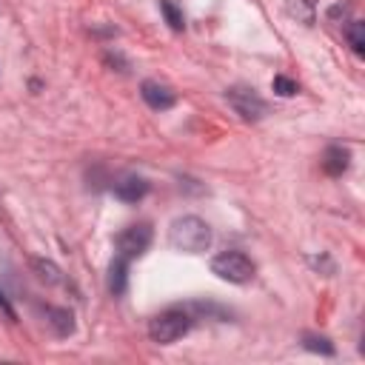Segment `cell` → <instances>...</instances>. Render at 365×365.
<instances>
[{"label":"cell","instance_id":"3","mask_svg":"<svg viewBox=\"0 0 365 365\" xmlns=\"http://www.w3.org/2000/svg\"><path fill=\"white\" fill-rule=\"evenodd\" d=\"M211 271L225 279V282H234V285H245L254 279V262L242 254V251H220L214 259H211Z\"/></svg>","mask_w":365,"mask_h":365},{"label":"cell","instance_id":"2","mask_svg":"<svg viewBox=\"0 0 365 365\" xmlns=\"http://www.w3.org/2000/svg\"><path fill=\"white\" fill-rule=\"evenodd\" d=\"M191 308H165L148 319V336L157 345H171L191 331Z\"/></svg>","mask_w":365,"mask_h":365},{"label":"cell","instance_id":"17","mask_svg":"<svg viewBox=\"0 0 365 365\" xmlns=\"http://www.w3.org/2000/svg\"><path fill=\"white\" fill-rule=\"evenodd\" d=\"M345 14H348V3H336L328 9V20H334V23H342Z\"/></svg>","mask_w":365,"mask_h":365},{"label":"cell","instance_id":"10","mask_svg":"<svg viewBox=\"0 0 365 365\" xmlns=\"http://www.w3.org/2000/svg\"><path fill=\"white\" fill-rule=\"evenodd\" d=\"M48 325L57 336H71L74 334V314L68 308H46Z\"/></svg>","mask_w":365,"mask_h":365},{"label":"cell","instance_id":"4","mask_svg":"<svg viewBox=\"0 0 365 365\" xmlns=\"http://www.w3.org/2000/svg\"><path fill=\"white\" fill-rule=\"evenodd\" d=\"M225 100L234 108V114L245 123H259L268 114V103L251 88V86H231L225 88Z\"/></svg>","mask_w":365,"mask_h":365},{"label":"cell","instance_id":"11","mask_svg":"<svg viewBox=\"0 0 365 365\" xmlns=\"http://www.w3.org/2000/svg\"><path fill=\"white\" fill-rule=\"evenodd\" d=\"M345 37H348L351 51L362 57V54H365V23H362V20H351V23L345 26Z\"/></svg>","mask_w":365,"mask_h":365},{"label":"cell","instance_id":"1","mask_svg":"<svg viewBox=\"0 0 365 365\" xmlns=\"http://www.w3.org/2000/svg\"><path fill=\"white\" fill-rule=\"evenodd\" d=\"M168 242L182 254H202L211 245V228L202 217L185 214L168 225Z\"/></svg>","mask_w":365,"mask_h":365},{"label":"cell","instance_id":"5","mask_svg":"<svg viewBox=\"0 0 365 365\" xmlns=\"http://www.w3.org/2000/svg\"><path fill=\"white\" fill-rule=\"evenodd\" d=\"M151 240H154L151 225H148V222H134V225H128V228H123V231L117 234L114 245H117V254L131 262V259H137V257H143V254L148 251Z\"/></svg>","mask_w":365,"mask_h":365},{"label":"cell","instance_id":"7","mask_svg":"<svg viewBox=\"0 0 365 365\" xmlns=\"http://www.w3.org/2000/svg\"><path fill=\"white\" fill-rule=\"evenodd\" d=\"M148 180L145 177H137V174H128L123 180L114 182V197L123 200V202H140L145 194H148Z\"/></svg>","mask_w":365,"mask_h":365},{"label":"cell","instance_id":"13","mask_svg":"<svg viewBox=\"0 0 365 365\" xmlns=\"http://www.w3.org/2000/svg\"><path fill=\"white\" fill-rule=\"evenodd\" d=\"M31 268L37 271V277H40L43 282H48V285H57V282H60V268H57L51 259L37 257V259H31Z\"/></svg>","mask_w":365,"mask_h":365},{"label":"cell","instance_id":"15","mask_svg":"<svg viewBox=\"0 0 365 365\" xmlns=\"http://www.w3.org/2000/svg\"><path fill=\"white\" fill-rule=\"evenodd\" d=\"M314 3L317 0H288V14L302 20L305 26H311L314 23Z\"/></svg>","mask_w":365,"mask_h":365},{"label":"cell","instance_id":"16","mask_svg":"<svg viewBox=\"0 0 365 365\" xmlns=\"http://www.w3.org/2000/svg\"><path fill=\"white\" fill-rule=\"evenodd\" d=\"M271 88H274V94H279V97H294V94L299 91V86H297L291 77H285V74H277L274 83H271Z\"/></svg>","mask_w":365,"mask_h":365},{"label":"cell","instance_id":"9","mask_svg":"<svg viewBox=\"0 0 365 365\" xmlns=\"http://www.w3.org/2000/svg\"><path fill=\"white\" fill-rule=\"evenodd\" d=\"M128 288V259L125 257H114L108 265V294L111 297H123Z\"/></svg>","mask_w":365,"mask_h":365},{"label":"cell","instance_id":"6","mask_svg":"<svg viewBox=\"0 0 365 365\" xmlns=\"http://www.w3.org/2000/svg\"><path fill=\"white\" fill-rule=\"evenodd\" d=\"M140 97H143L145 106L154 108V111H168V108L177 103V94H174L165 83H160V80H143V83H140Z\"/></svg>","mask_w":365,"mask_h":365},{"label":"cell","instance_id":"14","mask_svg":"<svg viewBox=\"0 0 365 365\" xmlns=\"http://www.w3.org/2000/svg\"><path fill=\"white\" fill-rule=\"evenodd\" d=\"M160 11H163V17H165L171 31H182L185 29V17H182V11L171 0H160Z\"/></svg>","mask_w":365,"mask_h":365},{"label":"cell","instance_id":"18","mask_svg":"<svg viewBox=\"0 0 365 365\" xmlns=\"http://www.w3.org/2000/svg\"><path fill=\"white\" fill-rule=\"evenodd\" d=\"M106 63H108V66H120L117 71H128V63H125L117 51H106Z\"/></svg>","mask_w":365,"mask_h":365},{"label":"cell","instance_id":"8","mask_svg":"<svg viewBox=\"0 0 365 365\" xmlns=\"http://www.w3.org/2000/svg\"><path fill=\"white\" fill-rule=\"evenodd\" d=\"M351 165V151L342 148V145H328L325 154H322V171L328 177H342Z\"/></svg>","mask_w":365,"mask_h":365},{"label":"cell","instance_id":"12","mask_svg":"<svg viewBox=\"0 0 365 365\" xmlns=\"http://www.w3.org/2000/svg\"><path fill=\"white\" fill-rule=\"evenodd\" d=\"M302 348L305 351H314V354H322V356H334L336 348L331 345L328 336H319V334H302Z\"/></svg>","mask_w":365,"mask_h":365},{"label":"cell","instance_id":"19","mask_svg":"<svg viewBox=\"0 0 365 365\" xmlns=\"http://www.w3.org/2000/svg\"><path fill=\"white\" fill-rule=\"evenodd\" d=\"M0 308L6 311V317H9V319H14V311H11V305H9V299L3 297V291H0Z\"/></svg>","mask_w":365,"mask_h":365}]
</instances>
